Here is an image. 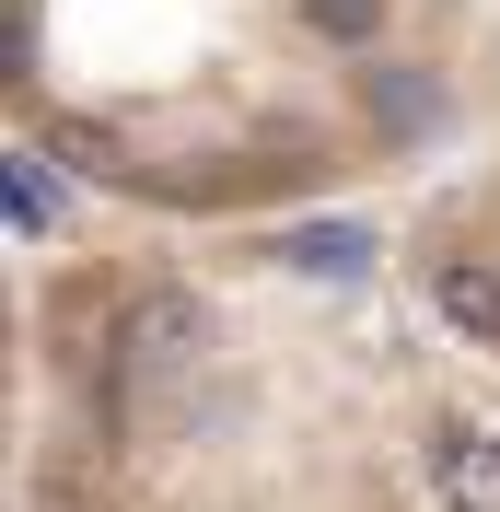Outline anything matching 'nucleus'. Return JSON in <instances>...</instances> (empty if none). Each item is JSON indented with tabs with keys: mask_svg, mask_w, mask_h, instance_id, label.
<instances>
[{
	"mask_svg": "<svg viewBox=\"0 0 500 512\" xmlns=\"http://www.w3.org/2000/svg\"><path fill=\"white\" fill-rule=\"evenodd\" d=\"M117 350L128 361H187L198 350V303H187V291H140L128 326H117Z\"/></svg>",
	"mask_w": 500,
	"mask_h": 512,
	"instance_id": "nucleus-1",
	"label": "nucleus"
},
{
	"mask_svg": "<svg viewBox=\"0 0 500 512\" xmlns=\"http://www.w3.org/2000/svg\"><path fill=\"white\" fill-rule=\"evenodd\" d=\"M431 303L466 338H500V268H466V256H442V280H431Z\"/></svg>",
	"mask_w": 500,
	"mask_h": 512,
	"instance_id": "nucleus-2",
	"label": "nucleus"
},
{
	"mask_svg": "<svg viewBox=\"0 0 500 512\" xmlns=\"http://www.w3.org/2000/svg\"><path fill=\"white\" fill-rule=\"evenodd\" d=\"M442 489L489 512L500 501V431H442Z\"/></svg>",
	"mask_w": 500,
	"mask_h": 512,
	"instance_id": "nucleus-3",
	"label": "nucleus"
},
{
	"mask_svg": "<svg viewBox=\"0 0 500 512\" xmlns=\"http://www.w3.org/2000/svg\"><path fill=\"white\" fill-rule=\"evenodd\" d=\"M291 268H314V280H361V268H373V233L314 222V233H291Z\"/></svg>",
	"mask_w": 500,
	"mask_h": 512,
	"instance_id": "nucleus-4",
	"label": "nucleus"
},
{
	"mask_svg": "<svg viewBox=\"0 0 500 512\" xmlns=\"http://www.w3.org/2000/svg\"><path fill=\"white\" fill-rule=\"evenodd\" d=\"M0 198H12V222H24V233H47V222H59V187H47V163H35V152H12Z\"/></svg>",
	"mask_w": 500,
	"mask_h": 512,
	"instance_id": "nucleus-5",
	"label": "nucleus"
},
{
	"mask_svg": "<svg viewBox=\"0 0 500 512\" xmlns=\"http://www.w3.org/2000/svg\"><path fill=\"white\" fill-rule=\"evenodd\" d=\"M303 12H314V35H349V47L384 24V0H303Z\"/></svg>",
	"mask_w": 500,
	"mask_h": 512,
	"instance_id": "nucleus-6",
	"label": "nucleus"
}]
</instances>
